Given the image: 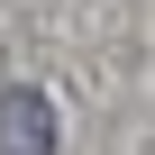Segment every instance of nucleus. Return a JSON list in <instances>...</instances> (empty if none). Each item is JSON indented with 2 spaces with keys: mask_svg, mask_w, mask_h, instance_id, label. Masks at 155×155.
<instances>
[{
  "mask_svg": "<svg viewBox=\"0 0 155 155\" xmlns=\"http://www.w3.org/2000/svg\"><path fill=\"white\" fill-rule=\"evenodd\" d=\"M0 155H55V101L46 91H0Z\"/></svg>",
  "mask_w": 155,
  "mask_h": 155,
  "instance_id": "obj_1",
  "label": "nucleus"
}]
</instances>
